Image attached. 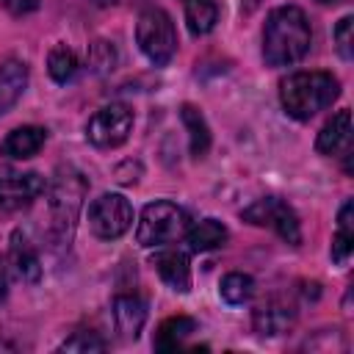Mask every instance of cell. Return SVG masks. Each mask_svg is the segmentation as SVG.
<instances>
[{
    "instance_id": "cell-1",
    "label": "cell",
    "mask_w": 354,
    "mask_h": 354,
    "mask_svg": "<svg viewBox=\"0 0 354 354\" xmlns=\"http://www.w3.org/2000/svg\"><path fill=\"white\" fill-rule=\"evenodd\" d=\"M313 30L299 6H279L263 28V58L268 66H290L310 53Z\"/></svg>"
},
{
    "instance_id": "cell-2",
    "label": "cell",
    "mask_w": 354,
    "mask_h": 354,
    "mask_svg": "<svg viewBox=\"0 0 354 354\" xmlns=\"http://www.w3.org/2000/svg\"><path fill=\"white\" fill-rule=\"evenodd\" d=\"M340 94V83L332 72H293L279 83V102L288 116L307 122L318 111L329 108Z\"/></svg>"
},
{
    "instance_id": "cell-3",
    "label": "cell",
    "mask_w": 354,
    "mask_h": 354,
    "mask_svg": "<svg viewBox=\"0 0 354 354\" xmlns=\"http://www.w3.org/2000/svg\"><path fill=\"white\" fill-rule=\"evenodd\" d=\"M86 191H88V183L77 169L66 166V169L55 171L50 191H47V207H50V221H53L50 235L55 243L69 246L80 207H83V199H86Z\"/></svg>"
},
{
    "instance_id": "cell-4",
    "label": "cell",
    "mask_w": 354,
    "mask_h": 354,
    "mask_svg": "<svg viewBox=\"0 0 354 354\" xmlns=\"http://www.w3.org/2000/svg\"><path fill=\"white\" fill-rule=\"evenodd\" d=\"M188 227H191V218L180 205H174L169 199H155L141 210V218L136 227V241L144 249L169 246V243L180 241Z\"/></svg>"
},
{
    "instance_id": "cell-5",
    "label": "cell",
    "mask_w": 354,
    "mask_h": 354,
    "mask_svg": "<svg viewBox=\"0 0 354 354\" xmlns=\"http://www.w3.org/2000/svg\"><path fill=\"white\" fill-rule=\"evenodd\" d=\"M136 41L149 64L166 66L177 53V30H174L171 17L163 8L141 11L136 22Z\"/></svg>"
},
{
    "instance_id": "cell-6",
    "label": "cell",
    "mask_w": 354,
    "mask_h": 354,
    "mask_svg": "<svg viewBox=\"0 0 354 354\" xmlns=\"http://www.w3.org/2000/svg\"><path fill=\"white\" fill-rule=\"evenodd\" d=\"M241 218L254 224V227H268L274 230L285 243L299 246L301 243V224L299 216L293 213V207L288 202H282L279 196H263L257 202H252L249 207L241 210Z\"/></svg>"
},
{
    "instance_id": "cell-7",
    "label": "cell",
    "mask_w": 354,
    "mask_h": 354,
    "mask_svg": "<svg viewBox=\"0 0 354 354\" xmlns=\"http://www.w3.org/2000/svg\"><path fill=\"white\" fill-rule=\"evenodd\" d=\"M88 227L100 241H116L133 227V205L122 194H100L88 205Z\"/></svg>"
},
{
    "instance_id": "cell-8",
    "label": "cell",
    "mask_w": 354,
    "mask_h": 354,
    "mask_svg": "<svg viewBox=\"0 0 354 354\" xmlns=\"http://www.w3.org/2000/svg\"><path fill=\"white\" fill-rule=\"evenodd\" d=\"M133 111L124 102H111L105 108H100L88 124H86V138L97 147V149H116L127 141L130 130H133Z\"/></svg>"
},
{
    "instance_id": "cell-9",
    "label": "cell",
    "mask_w": 354,
    "mask_h": 354,
    "mask_svg": "<svg viewBox=\"0 0 354 354\" xmlns=\"http://www.w3.org/2000/svg\"><path fill=\"white\" fill-rule=\"evenodd\" d=\"M44 177L39 171H17V169H0V207L17 210L30 205L44 194Z\"/></svg>"
},
{
    "instance_id": "cell-10",
    "label": "cell",
    "mask_w": 354,
    "mask_h": 354,
    "mask_svg": "<svg viewBox=\"0 0 354 354\" xmlns=\"http://www.w3.org/2000/svg\"><path fill=\"white\" fill-rule=\"evenodd\" d=\"M293 324H296V307L282 296H271L268 301L257 304L254 313H252V329L263 337L282 335Z\"/></svg>"
},
{
    "instance_id": "cell-11",
    "label": "cell",
    "mask_w": 354,
    "mask_h": 354,
    "mask_svg": "<svg viewBox=\"0 0 354 354\" xmlns=\"http://www.w3.org/2000/svg\"><path fill=\"white\" fill-rule=\"evenodd\" d=\"M113 326L124 340H136L147 324V301L136 293H119L111 301Z\"/></svg>"
},
{
    "instance_id": "cell-12",
    "label": "cell",
    "mask_w": 354,
    "mask_h": 354,
    "mask_svg": "<svg viewBox=\"0 0 354 354\" xmlns=\"http://www.w3.org/2000/svg\"><path fill=\"white\" fill-rule=\"evenodd\" d=\"M8 263H11L14 274H17L22 282L36 285V282L41 279V260H39V252H36V246L30 243V238H28L22 230H14V232H11Z\"/></svg>"
},
{
    "instance_id": "cell-13",
    "label": "cell",
    "mask_w": 354,
    "mask_h": 354,
    "mask_svg": "<svg viewBox=\"0 0 354 354\" xmlns=\"http://www.w3.org/2000/svg\"><path fill=\"white\" fill-rule=\"evenodd\" d=\"M315 149L326 158L335 155H346L351 152V113L348 111H337L318 133L315 138Z\"/></svg>"
},
{
    "instance_id": "cell-14",
    "label": "cell",
    "mask_w": 354,
    "mask_h": 354,
    "mask_svg": "<svg viewBox=\"0 0 354 354\" xmlns=\"http://www.w3.org/2000/svg\"><path fill=\"white\" fill-rule=\"evenodd\" d=\"M152 266L158 271V277L177 293H188L191 290V263H188V254L185 252H177V249H166V252H158L152 257Z\"/></svg>"
},
{
    "instance_id": "cell-15",
    "label": "cell",
    "mask_w": 354,
    "mask_h": 354,
    "mask_svg": "<svg viewBox=\"0 0 354 354\" xmlns=\"http://www.w3.org/2000/svg\"><path fill=\"white\" fill-rule=\"evenodd\" d=\"M47 141V130L39 127V124H22V127H14L3 144H0V155L11 158V160H25V158H33Z\"/></svg>"
},
{
    "instance_id": "cell-16",
    "label": "cell",
    "mask_w": 354,
    "mask_h": 354,
    "mask_svg": "<svg viewBox=\"0 0 354 354\" xmlns=\"http://www.w3.org/2000/svg\"><path fill=\"white\" fill-rule=\"evenodd\" d=\"M28 88V64L19 58L0 61V116L11 111Z\"/></svg>"
},
{
    "instance_id": "cell-17",
    "label": "cell",
    "mask_w": 354,
    "mask_h": 354,
    "mask_svg": "<svg viewBox=\"0 0 354 354\" xmlns=\"http://www.w3.org/2000/svg\"><path fill=\"white\" fill-rule=\"evenodd\" d=\"M183 238H185V243H188L191 252H210V249L224 246L227 238H230V232H227V227L218 218H202L194 227H188Z\"/></svg>"
},
{
    "instance_id": "cell-18",
    "label": "cell",
    "mask_w": 354,
    "mask_h": 354,
    "mask_svg": "<svg viewBox=\"0 0 354 354\" xmlns=\"http://www.w3.org/2000/svg\"><path fill=\"white\" fill-rule=\"evenodd\" d=\"M180 119H183V124H185V130H188L191 155H194V158H205L207 149H210V127H207L202 111H199L196 105L185 102V105H180Z\"/></svg>"
},
{
    "instance_id": "cell-19",
    "label": "cell",
    "mask_w": 354,
    "mask_h": 354,
    "mask_svg": "<svg viewBox=\"0 0 354 354\" xmlns=\"http://www.w3.org/2000/svg\"><path fill=\"white\" fill-rule=\"evenodd\" d=\"M354 252V202L346 199L337 213V232L332 238V260L337 266H346Z\"/></svg>"
},
{
    "instance_id": "cell-20",
    "label": "cell",
    "mask_w": 354,
    "mask_h": 354,
    "mask_svg": "<svg viewBox=\"0 0 354 354\" xmlns=\"http://www.w3.org/2000/svg\"><path fill=\"white\" fill-rule=\"evenodd\" d=\"M194 329H196V321L188 318V315L166 318V321L158 326L155 348H158V351H174V348H180V343H183Z\"/></svg>"
},
{
    "instance_id": "cell-21",
    "label": "cell",
    "mask_w": 354,
    "mask_h": 354,
    "mask_svg": "<svg viewBox=\"0 0 354 354\" xmlns=\"http://www.w3.org/2000/svg\"><path fill=\"white\" fill-rule=\"evenodd\" d=\"M216 19H218L216 0H185V22H188V30L194 36L210 33Z\"/></svg>"
},
{
    "instance_id": "cell-22",
    "label": "cell",
    "mask_w": 354,
    "mask_h": 354,
    "mask_svg": "<svg viewBox=\"0 0 354 354\" xmlns=\"http://www.w3.org/2000/svg\"><path fill=\"white\" fill-rule=\"evenodd\" d=\"M47 72L55 83H69L77 75V55L72 47H66L64 41H58L50 53H47Z\"/></svg>"
},
{
    "instance_id": "cell-23",
    "label": "cell",
    "mask_w": 354,
    "mask_h": 354,
    "mask_svg": "<svg viewBox=\"0 0 354 354\" xmlns=\"http://www.w3.org/2000/svg\"><path fill=\"white\" fill-rule=\"evenodd\" d=\"M218 293H221V299H224L227 304H243V301H249L252 293H254V279H252L249 274L232 271V274H227V277L221 279Z\"/></svg>"
},
{
    "instance_id": "cell-24",
    "label": "cell",
    "mask_w": 354,
    "mask_h": 354,
    "mask_svg": "<svg viewBox=\"0 0 354 354\" xmlns=\"http://www.w3.org/2000/svg\"><path fill=\"white\" fill-rule=\"evenodd\" d=\"M108 343L97 335V332H75L72 337H66L58 351H80V354H91V351H105Z\"/></svg>"
},
{
    "instance_id": "cell-25",
    "label": "cell",
    "mask_w": 354,
    "mask_h": 354,
    "mask_svg": "<svg viewBox=\"0 0 354 354\" xmlns=\"http://www.w3.org/2000/svg\"><path fill=\"white\" fill-rule=\"evenodd\" d=\"M88 66L94 72H100V75L111 72L116 66V47L111 41H105V39H97L91 44V50H88Z\"/></svg>"
},
{
    "instance_id": "cell-26",
    "label": "cell",
    "mask_w": 354,
    "mask_h": 354,
    "mask_svg": "<svg viewBox=\"0 0 354 354\" xmlns=\"http://www.w3.org/2000/svg\"><path fill=\"white\" fill-rule=\"evenodd\" d=\"M335 44H337V53L343 61H351V44H354V17H340L337 25H335Z\"/></svg>"
},
{
    "instance_id": "cell-27",
    "label": "cell",
    "mask_w": 354,
    "mask_h": 354,
    "mask_svg": "<svg viewBox=\"0 0 354 354\" xmlns=\"http://www.w3.org/2000/svg\"><path fill=\"white\" fill-rule=\"evenodd\" d=\"M0 3L8 14H17V17H22V14H28L39 6V0H0Z\"/></svg>"
},
{
    "instance_id": "cell-28",
    "label": "cell",
    "mask_w": 354,
    "mask_h": 354,
    "mask_svg": "<svg viewBox=\"0 0 354 354\" xmlns=\"http://www.w3.org/2000/svg\"><path fill=\"white\" fill-rule=\"evenodd\" d=\"M8 293V271H6V260L0 257V299H6Z\"/></svg>"
},
{
    "instance_id": "cell-29",
    "label": "cell",
    "mask_w": 354,
    "mask_h": 354,
    "mask_svg": "<svg viewBox=\"0 0 354 354\" xmlns=\"http://www.w3.org/2000/svg\"><path fill=\"white\" fill-rule=\"evenodd\" d=\"M315 3H324V6H335V3H340V0H315Z\"/></svg>"
}]
</instances>
